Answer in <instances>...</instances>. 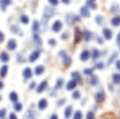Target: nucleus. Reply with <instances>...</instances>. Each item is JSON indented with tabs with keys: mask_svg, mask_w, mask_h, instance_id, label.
<instances>
[{
	"mask_svg": "<svg viewBox=\"0 0 120 119\" xmlns=\"http://www.w3.org/2000/svg\"><path fill=\"white\" fill-rule=\"evenodd\" d=\"M59 55L63 58V63H64V65H65V66H68L70 64H71V61H72V60H71V58H70V57L67 55L66 51H64V49H63V51H60V52H59Z\"/></svg>",
	"mask_w": 120,
	"mask_h": 119,
	"instance_id": "obj_1",
	"label": "nucleus"
},
{
	"mask_svg": "<svg viewBox=\"0 0 120 119\" xmlns=\"http://www.w3.org/2000/svg\"><path fill=\"white\" fill-rule=\"evenodd\" d=\"M54 13H55V10H54L53 7L46 6V7H45V10H43V16H45V18H46V19L53 17V16H54Z\"/></svg>",
	"mask_w": 120,
	"mask_h": 119,
	"instance_id": "obj_2",
	"label": "nucleus"
},
{
	"mask_svg": "<svg viewBox=\"0 0 120 119\" xmlns=\"http://www.w3.org/2000/svg\"><path fill=\"white\" fill-rule=\"evenodd\" d=\"M79 21H81V18L77 17V16H75V15H68V16H66V22H67L68 25H73L75 22H79Z\"/></svg>",
	"mask_w": 120,
	"mask_h": 119,
	"instance_id": "obj_3",
	"label": "nucleus"
},
{
	"mask_svg": "<svg viewBox=\"0 0 120 119\" xmlns=\"http://www.w3.org/2000/svg\"><path fill=\"white\" fill-rule=\"evenodd\" d=\"M95 97H96V101L97 102H103L106 100V94H105L103 90H100V92L96 93V96Z\"/></svg>",
	"mask_w": 120,
	"mask_h": 119,
	"instance_id": "obj_4",
	"label": "nucleus"
},
{
	"mask_svg": "<svg viewBox=\"0 0 120 119\" xmlns=\"http://www.w3.org/2000/svg\"><path fill=\"white\" fill-rule=\"evenodd\" d=\"M61 28H63V23L60 22V21H55V22L53 23V25H52V30L56 33V31L61 30Z\"/></svg>",
	"mask_w": 120,
	"mask_h": 119,
	"instance_id": "obj_5",
	"label": "nucleus"
},
{
	"mask_svg": "<svg viewBox=\"0 0 120 119\" xmlns=\"http://www.w3.org/2000/svg\"><path fill=\"white\" fill-rule=\"evenodd\" d=\"M82 36H83V33L79 30V28H76V29H75V42L77 43L79 40L82 38Z\"/></svg>",
	"mask_w": 120,
	"mask_h": 119,
	"instance_id": "obj_6",
	"label": "nucleus"
},
{
	"mask_svg": "<svg viewBox=\"0 0 120 119\" xmlns=\"http://www.w3.org/2000/svg\"><path fill=\"white\" fill-rule=\"evenodd\" d=\"M17 47V42H16V40L11 38V40H8V42H7V48L10 49V51H15Z\"/></svg>",
	"mask_w": 120,
	"mask_h": 119,
	"instance_id": "obj_7",
	"label": "nucleus"
},
{
	"mask_svg": "<svg viewBox=\"0 0 120 119\" xmlns=\"http://www.w3.org/2000/svg\"><path fill=\"white\" fill-rule=\"evenodd\" d=\"M47 85H48V82H47V81H42L41 83L38 84L37 89H36V90H37V93H42V92L45 90V89L47 88Z\"/></svg>",
	"mask_w": 120,
	"mask_h": 119,
	"instance_id": "obj_8",
	"label": "nucleus"
},
{
	"mask_svg": "<svg viewBox=\"0 0 120 119\" xmlns=\"http://www.w3.org/2000/svg\"><path fill=\"white\" fill-rule=\"evenodd\" d=\"M71 75H72V77H73V79H75V81L77 82V84H81V83L83 82V79H82V77H81V75H79L78 72H76V71H75V72H72Z\"/></svg>",
	"mask_w": 120,
	"mask_h": 119,
	"instance_id": "obj_9",
	"label": "nucleus"
},
{
	"mask_svg": "<svg viewBox=\"0 0 120 119\" xmlns=\"http://www.w3.org/2000/svg\"><path fill=\"white\" fill-rule=\"evenodd\" d=\"M77 85V82L75 81V79H71V81H68L67 84H66V89L67 90H72V89H75Z\"/></svg>",
	"mask_w": 120,
	"mask_h": 119,
	"instance_id": "obj_10",
	"label": "nucleus"
},
{
	"mask_svg": "<svg viewBox=\"0 0 120 119\" xmlns=\"http://www.w3.org/2000/svg\"><path fill=\"white\" fill-rule=\"evenodd\" d=\"M79 12H81V16H83V17H89V16H90L89 8H88L86 6H82L81 10H79Z\"/></svg>",
	"mask_w": 120,
	"mask_h": 119,
	"instance_id": "obj_11",
	"label": "nucleus"
},
{
	"mask_svg": "<svg viewBox=\"0 0 120 119\" xmlns=\"http://www.w3.org/2000/svg\"><path fill=\"white\" fill-rule=\"evenodd\" d=\"M90 57H91V53H90L89 51H83L82 54H81V60L85 61V60H88Z\"/></svg>",
	"mask_w": 120,
	"mask_h": 119,
	"instance_id": "obj_12",
	"label": "nucleus"
},
{
	"mask_svg": "<svg viewBox=\"0 0 120 119\" xmlns=\"http://www.w3.org/2000/svg\"><path fill=\"white\" fill-rule=\"evenodd\" d=\"M103 36H105V38H107V40H111V38H112V30H111V29L105 28V29H103Z\"/></svg>",
	"mask_w": 120,
	"mask_h": 119,
	"instance_id": "obj_13",
	"label": "nucleus"
},
{
	"mask_svg": "<svg viewBox=\"0 0 120 119\" xmlns=\"http://www.w3.org/2000/svg\"><path fill=\"white\" fill-rule=\"evenodd\" d=\"M31 75H33L31 69H30V67H25V69H24V71H23V76H24V78H30V77H31Z\"/></svg>",
	"mask_w": 120,
	"mask_h": 119,
	"instance_id": "obj_14",
	"label": "nucleus"
},
{
	"mask_svg": "<svg viewBox=\"0 0 120 119\" xmlns=\"http://www.w3.org/2000/svg\"><path fill=\"white\" fill-rule=\"evenodd\" d=\"M38 57H40V51H35V52H33L31 54H30L29 60H30V61H35Z\"/></svg>",
	"mask_w": 120,
	"mask_h": 119,
	"instance_id": "obj_15",
	"label": "nucleus"
},
{
	"mask_svg": "<svg viewBox=\"0 0 120 119\" xmlns=\"http://www.w3.org/2000/svg\"><path fill=\"white\" fill-rule=\"evenodd\" d=\"M47 100H46V99H41V100H40L38 101V108H40V110H45V108L47 107Z\"/></svg>",
	"mask_w": 120,
	"mask_h": 119,
	"instance_id": "obj_16",
	"label": "nucleus"
},
{
	"mask_svg": "<svg viewBox=\"0 0 120 119\" xmlns=\"http://www.w3.org/2000/svg\"><path fill=\"white\" fill-rule=\"evenodd\" d=\"M83 37L86 40V41H90V40L93 38V34L90 33L89 30H84V31H83Z\"/></svg>",
	"mask_w": 120,
	"mask_h": 119,
	"instance_id": "obj_17",
	"label": "nucleus"
},
{
	"mask_svg": "<svg viewBox=\"0 0 120 119\" xmlns=\"http://www.w3.org/2000/svg\"><path fill=\"white\" fill-rule=\"evenodd\" d=\"M10 100H11L13 104L18 101V95H17L16 92H11V93H10Z\"/></svg>",
	"mask_w": 120,
	"mask_h": 119,
	"instance_id": "obj_18",
	"label": "nucleus"
},
{
	"mask_svg": "<svg viewBox=\"0 0 120 119\" xmlns=\"http://www.w3.org/2000/svg\"><path fill=\"white\" fill-rule=\"evenodd\" d=\"M89 83L91 84L93 87H94V85H96V84L98 83V77H97V76H95V75H91V78H90Z\"/></svg>",
	"mask_w": 120,
	"mask_h": 119,
	"instance_id": "obj_19",
	"label": "nucleus"
},
{
	"mask_svg": "<svg viewBox=\"0 0 120 119\" xmlns=\"http://www.w3.org/2000/svg\"><path fill=\"white\" fill-rule=\"evenodd\" d=\"M11 3H12L11 0H0V6H1V8H3V10H5V8H6V6H8Z\"/></svg>",
	"mask_w": 120,
	"mask_h": 119,
	"instance_id": "obj_20",
	"label": "nucleus"
},
{
	"mask_svg": "<svg viewBox=\"0 0 120 119\" xmlns=\"http://www.w3.org/2000/svg\"><path fill=\"white\" fill-rule=\"evenodd\" d=\"M8 59H10V57H8V54H7L6 52H3L1 54H0V60H1V61L7 63V61H8Z\"/></svg>",
	"mask_w": 120,
	"mask_h": 119,
	"instance_id": "obj_21",
	"label": "nucleus"
},
{
	"mask_svg": "<svg viewBox=\"0 0 120 119\" xmlns=\"http://www.w3.org/2000/svg\"><path fill=\"white\" fill-rule=\"evenodd\" d=\"M112 25H114V27L120 25V16H115L112 18Z\"/></svg>",
	"mask_w": 120,
	"mask_h": 119,
	"instance_id": "obj_22",
	"label": "nucleus"
},
{
	"mask_svg": "<svg viewBox=\"0 0 120 119\" xmlns=\"http://www.w3.org/2000/svg\"><path fill=\"white\" fill-rule=\"evenodd\" d=\"M43 71H45V67H43L42 65H38V66H36V69H35V75H42Z\"/></svg>",
	"mask_w": 120,
	"mask_h": 119,
	"instance_id": "obj_23",
	"label": "nucleus"
},
{
	"mask_svg": "<svg viewBox=\"0 0 120 119\" xmlns=\"http://www.w3.org/2000/svg\"><path fill=\"white\" fill-rule=\"evenodd\" d=\"M64 114H65L66 118H68L70 115L72 114V107H71V106H67V107H66V110H65V112H64Z\"/></svg>",
	"mask_w": 120,
	"mask_h": 119,
	"instance_id": "obj_24",
	"label": "nucleus"
},
{
	"mask_svg": "<svg viewBox=\"0 0 120 119\" xmlns=\"http://www.w3.org/2000/svg\"><path fill=\"white\" fill-rule=\"evenodd\" d=\"M38 30H40V23L37 21H34V23H33V31L37 33Z\"/></svg>",
	"mask_w": 120,
	"mask_h": 119,
	"instance_id": "obj_25",
	"label": "nucleus"
},
{
	"mask_svg": "<svg viewBox=\"0 0 120 119\" xmlns=\"http://www.w3.org/2000/svg\"><path fill=\"white\" fill-rule=\"evenodd\" d=\"M119 11H120V7H119V5L113 4V5H112V7H111V12H113V13H118Z\"/></svg>",
	"mask_w": 120,
	"mask_h": 119,
	"instance_id": "obj_26",
	"label": "nucleus"
},
{
	"mask_svg": "<svg viewBox=\"0 0 120 119\" xmlns=\"http://www.w3.org/2000/svg\"><path fill=\"white\" fill-rule=\"evenodd\" d=\"M6 75H7V66L4 65L1 69H0V76H1V77H5Z\"/></svg>",
	"mask_w": 120,
	"mask_h": 119,
	"instance_id": "obj_27",
	"label": "nucleus"
},
{
	"mask_svg": "<svg viewBox=\"0 0 120 119\" xmlns=\"http://www.w3.org/2000/svg\"><path fill=\"white\" fill-rule=\"evenodd\" d=\"M113 82L115 84H120V73H114L113 75Z\"/></svg>",
	"mask_w": 120,
	"mask_h": 119,
	"instance_id": "obj_28",
	"label": "nucleus"
},
{
	"mask_svg": "<svg viewBox=\"0 0 120 119\" xmlns=\"http://www.w3.org/2000/svg\"><path fill=\"white\" fill-rule=\"evenodd\" d=\"M116 57H118V53H116V52H114V53L112 54V57L108 59V63H107V64H108V65H111V64L115 60V59H116Z\"/></svg>",
	"mask_w": 120,
	"mask_h": 119,
	"instance_id": "obj_29",
	"label": "nucleus"
},
{
	"mask_svg": "<svg viewBox=\"0 0 120 119\" xmlns=\"http://www.w3.org/2000/svg\"><path fill=\"white\" fill-rule=\"evenodd\" d=\"M63 85H64V79H63V78H59L58 81H56V85H55V88H56V89L63 88Z\"/></svg>",
	"mask_w": 120,
	"mask_h": 119,
	"instance_id": "obj_30",
	"label": "nucleus"
},
{
	"mask_svg": "<svg viewBox=\"0 0 120 119\" xmlns=\"http://www.w3.org/2000/svg\"><path fill=\"white\" fill-rule=\"evenodd\" d=\"M100 55H101V53H100L97 49H93V52H91V57L94 58V59H97Z\"/></svg>",
	"mask_w": 120,
	"mask_h": 119,
	"instance_id": "obj_31",
	"label": "nucleus"
},
{
	"mask_svg": "<svg viewBox=\"0 0 120 119\" xmlns=\"http://www.w3.org/2000/svg\"><path fill=\"white\" fill-rule=\"evenodd\" d=\"M22 107H23V106H22V104H19L18 101H17V102H15V111H16V112L22 111Z\"/></svg>",
	"mask_w": 120,
	"mask_h": 119,
	"instance_id": "obj_32",
	"label": "nucleus"
},
{
	"mask_svg": "<svg viewBox=\"0 0 120 119\" xmlns=\"http://www.w3.org/2000/svg\"><path fill=\"white\" fill-rule=\"evenodd\" d=\"M86 4H88V6L90 7V8H96V4L94 3V0H88V1H86Z\"/></svg>",
	"mask_w": 120,
	"mask_h": 119,
	"instance_id": "obj_33",
	"label": "nucleus"
},
{
	"mask_svg": "<svg viewBox=\"0 0 120 119\" xmlns=\"http://www.w3.org/2000/svg\"><path fill=\"white\" fill-rule=\"evenodd\" d=\"M21 22H22L23 24H28V23H29V18H28V16H25V15L21 16Z\"/></svg>",
	"mask_w": 120,
	"mask_h": 119,
	"instance_id": "obj_34",
	"label": "nucleus"
},
{
	"mask_svg": "<svg viewBox=\"0 0 120 119\" xmlns=\"http://www.w3.org/2000/svg\"><path fill=\"white\" fill-rule=\"evenodd\" d=\"M82 118H83V113H82L81 111H77V112L75 113L73 119H82Z\"/></svg>",
	"mask_w": 120,
	"mask_h": 119,
	"instance_id": "obj_35",
	"label": "nucleus"
},
{
	"mask_svg": "<svg viewBox=\"0 0 120 119\" xmlns=\"http://www.w3.org/2000/svg\"><path fill=\"white\" fill-rule=\"evenodd\" d=\"M95 21H96V23H97L98 25H101V24L103 23V17H102V16H97V17L95 18Z\"/></svg>",
	"mask_w": 120,
	"mask_h": 119,
	"instance_id": "obj_36",
	"label": "nucleus"
},
{
	"mask_svg": "<svg viewBox=\"0 0 120 119\" xmlns=\"http://www.w3.org/2000/svg\"><path fill=\"white\" fill-rule=\"evenodd\" d=\"M85 119H95V114H94V112H88L86 113V117H85Z\"/></svg>",
	"mask_w": 120,
	"mask_h": 119,
	"instance_id": "obj_37",
	"label": "nucleus"
},
{
	"mask_svg": "<svg viewBox=\"0 0 120 119\" xmlns=\"http://www.w3.org/2000/svg\"><path fill=\"white\" fill-rule=\"evenodd\" d=\"M93 71H94V69H91V67H90V69H85L84 73L88 75V76H91V75H93Z\"/></svg>",
	"mask_w": 120,
	"mask_h": 119,
	"instance_id": "obj_38",
	"label": "nucleus"
},
{
	"mask_svg": "<svg viewBox=\"0 0 120 119\" xmlns=\"http://www.w3.org/2000/svg\"><path fill=\"white\" fill-rule=\"evenodd\" d=\"M72 97L73 99H79V97H81V93H79V92H73Z\"/></svg>",
	"mask_w": 120,
	"mask_h": 119,
	"instance_id": "obj_39",
	"label": "nucleus"
},
{
	"mask_svg": "<svg viewBox=\"0 0 120 119\" xmlns=\"http://www.w3.org/2000/svg\"><path fill=\"white\" fill-rule=\"evenodd\" d=\"M103 63H101V61H100V63H96V65H95V67L96 69H100V70H101V69H103Z\"/></svg>",
	"mask_w": 120,
	"mask_h": 119,
	"instance_id": "obj_40",
	"label": "nucleus"
},
{
	"mask_svg": "<svg viewBox=\"0 0 120 119\" xmlns=\"http://www.w3.org/2000/svg\"><path fill=\"white\" fill-rule=\"evenodd\" d=\"M48 43L51 45V46H55V45H56V41H55L54 38H49V40H48Z\"/></svg>",
	"mask_w": 120,
	"mask_h": 119,
	"instance_id": "obj_41",
	"label": "nucleus"
},
{
	"mask_svg": "<svg viewBox=\"0 0 120 119\" xmlns=\"http://www.w3.org/2000/svg\"><path fill=\"white\" fill-rule=\"evenodd\" d=\"M6 115V110L3 108V110H0V118H4Z\"/></svg>",
	"mask_w": 120,
	"mask_h": 119,
	"instance_id": "obj_42",
	"label": "nucleus"
},
{
	"mask_svg": "<svg viewBox=\"0 0 120 119\" xmlns=\"http://www.w3.org/2000/svg\"><path fill=\"white\" fill-rule=\"evenodd\" d=\"M48 1H49V4H51V5L56 6V5H58V3H59V0H48Z\"/></svg>",
	"mask_w": 120,
	"mask_h": 119,
	"instance_id": "obj_43",
	"label": "nucleus"
},
{
	"mask_svg": "<svg viewBox=\"0 0 120 119\" xmlns=\"http://www.w3.org/2000/svg\"><path fill=\"white\" fill-rule=\"evenodd\" d=\"M4 40H5V35H4L1 31H0V42H3Z\"/></svg>",
	"mask_w": 120,
	"mask_h": 119,
	"instance_id": "obj_44",
	"label": "nucleus"
},
{
	"mask_svg": "<svg viewBox=\"0 0 120 119\" xmlns=\"http://www.w3.org/2000/svg\"><path fill=\"white\" fill-rule=\"evenodd\" d=\"M64 104H65V99H61V100L58 102V106H63Z\"/></svg>",
	"mask_w": 120,
	"mask_h": 119,
	"instance_id": "obj_45",
	"label": "nucleus"
},
{
	"mask_svg": "<svg viewBox=\"0 0 120 119\" xmlns=\"http://www.w3.org/2000/svg\"><path fill=\"white\" fill-rule=\"evenodd\" d=\"M116 43H118V46L120 47V33H119L118 36H116Z\"/></svg>",
	"mask_w": 120,
	"mask_h": 119,
	"instance_id": "obj_46",
	"label": "nucleus"
},
{
	"mask_svg": "<svg viewBox=\"0 0 120 119\" xmlns=\"http://www.w3.org/2000/svg\"><path fill=\"white\" fill-rule=\"evenodd\" d=\"M115 66H116V69L120 71V60H116V63H115Z\"/></svg>",
	"mask_w": 120,
	"mask_h": 119,
	"instance_id": "obj_47",
	"label": "nucleus"
},
{
	"mask_svg": "<svg viewBox=\"0 0 120 119\" xmlns=\"http://www.w3.org/2000/svg\"><path fill=\"white\" fill-rule=\"evenodd\" d=\"M29 87H30V89H34V88L36 87V83H35V82H31V83H30V85H29Z\"/></svg>",
	"mask_w": 120,
	"mask_h": 119,
	"instance_id": "obj_48",
	"label": "nucleus"
},
{
	"mask_svg": "<svg viewBox=\"0 0 120 119\" xmlns=\"http://www.w3.org/2000/svg\"><path fill=\"white\" fill-rule=\"evenodd\" d=\"M10 119H17V115L15 113H11L10 114Z\"/></svg>",
	"mask_w": 120,
	"mask_h": 119,
	"instance_id": "obj_49",
	"label": "nucleus"
},
{
	"mask_svg": "<svg viewBox=\"0 0 120 119\" xmlns=\"http://www.w3.org/2000/svg\"><path fill=\"white\" fill-rule=\"evenodd\" d=\"M67 35H68V34H67V33H64V34H63V36H61V37H63V40H66V38H67V37H68V36H67Z\"/></svg>",
	"mask_w": 120,
	"mask_h": 119,
	"instance_id": "obj_50",
	"label": "nucleus"
},
{
	"mask_svg": "<svg viewBox=\"0 0 120 119\" xmlns=\"http://www.w3.org/2000/svg\"><path fill=\"white\" fill-rule=\"evenodd\" d=\"M11 30H12V31H15V33H18V29H17L16 27H12V28H11Z\"/></svg>",
	"mask_w": 120,
	"mask_h": 119,
	"instance_id": "obj_51",
	"label": "nucleus"
},
{
	"mask_svg": "<svg viewBox=\"0 0 120 119\" xmlns=\"http://www.w3.org/2000/svg\"><path fill=\"white\" fill-rule=\"evenodd\" d=\"M96 40H97V42H98V43H102V42H103V40H102L101 37H97Z\"/></svg>",
	"mask_w": 120,
	"mask_h": 119,
	"instance_id": "obj_52",
	"label": "nucleus"
},
{
	"mask_svg": "<svg viewBox=\"0 0 120 119\" xmlns=\"http://www.w3.org/2000/svg\"><path fill=\"white\" fill-rule=\"evenodd\" d=\"M49 119H58V115H56V114H53V115H52L51 118H49Z\"/></svg>",
	"mask_w": 120,
	"mask_h": 119,
	"instance_id": "obj_53",
	"label": "nucleus"
},
{
	"mask_svg": "<svg viewBox=\"0 0 120 119\" xmlns=\"http://www.w3.org/2000/svg\"><path fill=\"white\" fill-rule=\"evenodd\" d=\"M64 4H70V0H61Z\"/></svg>",
	"mask_w": 120,
	"mask_h": 119,
	"instance_id": "obj_54",
	"label": "nucleus"
},
{
	"mask_svg": "<svg viewBox=\"0 0 120 119\" xmlns=\"http://www.w3.org/2000/svg\"><path fill=\"white\" fill-rule=\"evenodd\" d=\"M3 87H4V83H3V82H0V89H3Z\"/></svg>",
	"mask_w": 120,
	"mask_h": 119,
	"instance_id": "obj_55",
	"label": "nucleus"
},
{
	"mask_svg": "<svg viewBox=\"0 0 120 119\" xmlns=\"http://www.w3.org/2000/svg\"><path fill=\"white\" fill-rule=\"evenodd\" d=\"M31 119H35V118H31Z\"/></svg>",
	"mask_w": 120,
	"mask_h": 119,
	"instance_id": "obj_56",
	"label": "nucleus"
},
{
	"mask_svg": "<svg viewBox=\"0 0 120 119\" xmlns=\"http://www.w3.org/2000/svg\"><path fill=\"white\" fill-rule=\"evenodd\" d=\"M0 100H1V97H0Z\"/></svg>",
	"mask_w": 120,
	"mask_h": 119,
	"instance_id": "obj_57",
	"label": "nucleus"
},
{
	"mask_svg": "<svg viewBox=\"0 0 120 119\" xmlns=\"http://www.w3.org/2000/svg\"><path fill=\"white\" fill-rule=\"evenodd\" d=\"M3 119H4V118H3Z\"/></svg>",
	"mask_w": 120,
	"mask_h": 119,
	"instance_id": "obj_58",
	"label": "nucleus"
}]
</instances>
